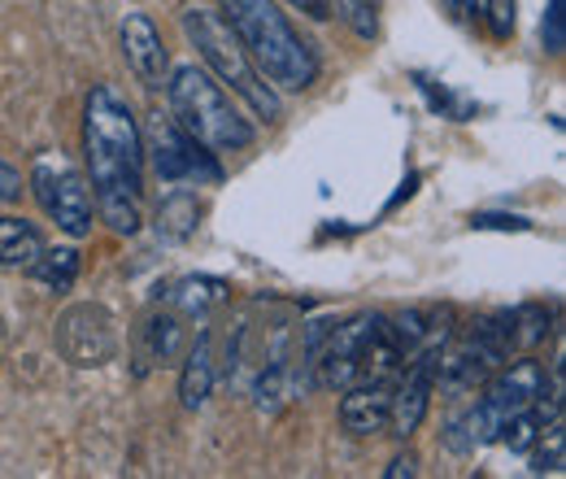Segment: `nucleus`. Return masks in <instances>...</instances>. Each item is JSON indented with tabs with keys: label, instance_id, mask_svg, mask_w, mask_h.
<instances>
[{
	"label": "nucleus",
	"instance_id": "f257e3e1",
	"mask_svg": "<svg viewBox=\"0 0 566 479\" xmlns=\"http://www.w3.org/2000/svg\"><path fill=\"white\" fill-rule=\"evenodd\" d=\"M83 153H87L92 197L101 218L118 236H136L144 192V136L132 105L105 83L92 87L83 110Z\"/></svg>",
	"mask_w": 566,
	"mask_h": 479
},
{
	"label": "nucleus",
	"instance_id": "f03ea898",
	"mask_svg": "<svg viewBox=\"0 0 566 479\" xmlns=\"http://www.w3.org/2000/svg\"><path fill=\"white\" fill-rule=\"evenodd\" d=\"M305 366L314 388H354L361 379H392L406 357L388 327V314H357L349 323H318L305 341Z\"/></svg>",
	"mask_w": 566,
	"mask_h": 479
},
{
	"label": "nucleus",
	"instance_id": "7ed1b4c3",
	"mask_svg": "<svg viewBox=\"0 0 566 479\" xmlns=\"http://www.w3.org/2000/svg\"><path fill=\"white\" fill-rule=\"evenodd\" d=\"M253 66L271 79L280 92H305L318 79V58L301 40V31L287 22L275 0H222L218 4Z\"/></svg>",
	"mask_w": 566,
	"mask_h": 479
},
{
	"label": "nucleus",
	"instance_id": "20e7f679",
	"mask_svg": "<svg viewBox=\"0 0 566 479\" xmlns=\"http://www.w3.org/2000/svg\"><path fill=\"white\" fill-rule=\"evenodd\" d=\"M184 35L206 58V66L218 74V83H227L262 123H280L283 118L280 92L262 79V70L253 66V58L244 53V44L227 27L222 9H213V4H188L184 9Z\"/></svg>",
	"mask_w": 566,
	"mask_h": 479
},
{
	"label": "nucleus",
	"instance_id": "39448f33",
	"mask_svg": "<svg viewBox=\"0 0 566 479\" xmlns=\"http://www.w3.org/2000/svg\"><path fill=\"white\" fill-rule=\"evenodd\" d=\"M170 92V118L210 153H235L253 144V127L240 114V105L227 96V87L201 66H179L166 83Z\"/></svg>",
	"mask_w": 566,
	"mask_h": 479
},
{
	"label": "nucleus",
	"instance_id": "423d86ee",
	"mask_svg": "<svg viewBox=\"0 0 566 479\" xmlns=\"http://www.w3.org/2000/svg\"><path fill=\"white\" fill-rule=\"evenodd\" d=\"M541 388H545V366L532 362V357L493 371L484 397L475 402V410L467 414L462 423L449 427V431H453L449 445H453V449H475V445H493V440H501L505 418H514L518 410L536 406Z\"/></svg>",
	"mask_w": 566,
	"mask_h": 479
},
{
	"label": "nucleus",
	"instance_id": "0eeeda50",
	"mask_svg": "<svg viewBox=\"0 0 566 479\" xmlns=\"http://www.w3.org/2000/svg\"><path fill=\"white\" fill-rule=\"evenodd\" d=\"M148 153H153V170L161 184H218L222 179L210 148L197 144L175 118H161V114L148 118Z\"/></svg>",
	"mask_w": 566,
	"mask_h": 479
},
{
	"label": "nucleus",
	"instance_id": "6e6552de",
	"mask_svg": "<svg viewBox=\"0 0 566 479\" xmlns=\"http://www.w3.org/2000/svg\"><path fill=\"white\" fill-rule=\"evenodd\" d=\"M31 188H35V201L44 206V214L66 231V236H87L92 231V214H96V197L87 188V179L71 170V166H53V162H40L31 170Z\"/></svg>",
	"mask_w": 566,
	"mask_h": 479
},
{
	"label": "nucleus",
	"instance_id": "1a4fd4ad",
	"mask_svg": "<svg viewBox=\"0 0 566 479\" xmlns=\"http://www.w3.org/2000/svg\"><path fill=\"white\" fill-rule=\"evenodd\" d=\"M53 341H57L62 357L71 366H105L118 348V332H114V319L101 305H71L57 319Z\"/></svg>",
	"mask_w": 566,
	"mask_h": 479
},
{
	"label": "nucleus",
	"instance_id": "9d476101",
	"mask_svg": "<svg viewBox=\"0 0 566 479\" xmlns=\"http://www.w3.org/2000/svg\"><path fill=\"white\" fill-rule=\"evenodd\" d=\"M436 357L440 348H427V353H415L406 362V375H401V388L392 393V436H415L419 423L427 418V406H431V388H436Z\"/></svg>",
	"mask_w": 566,
	"mask_h": 479
},
{
	"label": "nucleus",
	"instance_id": "9b49d317",
	"mask_svg": "<svg viewBox=\"0 0 566 479\" xmlns=\"http://www.w3.org/2000/svg\"><path fill=\"white\" fill-rule=\"evenodd\" d=\"M123 58L132 74L140 79L144 87H161L166 83V66H170V53L161 44V31L148 13H127L123 22Z\"/></svg>",
	"mask_w": 566,
	"mask_h": 479
},
{
	"label": "nucleus",
	"instance_id": "f8f14e48",
	"mask_svg": "<svg viewBox=\"0 0 566 479\" xmlns=\"http://www.w3.org/2000/svg\"><path fill=\"white\" fill-rule=\"evenodd\" d=\"M392 418V384L388 379H361L340 397V423L349 436H379Z\"/></svg>",
	"mask_w": 566,
	"mask_h": 479
},
{
	"label": "nucleus",
	"instance_id": "ddd939ff",
	"mask_svg": "<svg viewBox=\"0 0 566 479\" xmlns=\"http://www.w3.org/2000/svg\"><path fill=\"white\" fill-rule=\"evenodd\" d=\"M188 344V327H184V314L179 310H157L148 314L140 327V357L144 362H175Z\"/></svg>",
	"mask_w": 566,
	"mask_h": 479
},
{
	"label": "nucleus",
	"instance_id": "4468645a",
	"mask_svg": "<svg viewBox=\"0 0 566 479\" xmlns=\"http://www.w3.org/2000/svg\"><path fill=\"white\" fill-rule=\"evenodd\" d=\"M213 393V341L210 332H201L197 344L184 357V379H179V397L188 410H201Z\"/></svg>",
	"mask_w": 566,
	"mask_h": 479
},
{
	"label": "nucleus",
	"instance_id": "2eb2a0df",
	"mask_svg": "<svg viewBox=\"0 0 566 479\" xmlns=\"http://www.w3.org/2000/svg\"><path fill=\"white\" fill-rule=\"evenodd\" d=\"M197 222H201V201H197V192H188V188H170L166 197H161V206H157V236L161 240H170V244H179V240H188L192 231H197Z\"/></svg>",
	"mask_w": 566,
	"mask_h": 479
},
{
	"label": "nucleus",
	"instance_id": "dca6fc26",
	"mask_svg": "<svg viewBox=\"0 0 566 479\" xmlns=\"http://www.w3.org/2000/svg\"><path fill=\"white\" fill-rule=\"evenodd\" d=\"M227 283L222 279H210V274H188V279H179L175 288H170V310H179L184 319H206L213 305H222L227 301Z\"/></svg>",
	"mask_w": 566,
	"mask_h": 479
},
{
	"label": "nucleus",
	"instance_id": "f3484780",
	"mask_svg": "<svg viewBox=\"0 0 566 479\" xmlns=\"http://www.w3.org/2000/svg\"><path fill=\"white\" fill-rule=\"evenodd\" d=\"M40 253H44V240L27 218H0V267L31 271Z\"/></svg>",
	"mask_w": 566,
	"mask_h": 479
},
{
	"label": "nucleus",
	"instance_id": "a211bd4d",
	"mask_svg": "<svg viewBox=\"0 0 566 479\" xmlns=\"http://www.w3.org/2000/svg\"><path fill=\"white\" fill-rule=\"evenodd\" d=\"M31 274L49 288V292H71L78 279V253L74 249H44L40 262L31 267Z\"/></svg>",
	"mask_w": 566,
	"mask_h": 479
},
{
	"label": "nucleus",
	"instance_id": "6ab92c4d",
	"mask_svg": "<svg viewBox=\"0 0 566 479\" xmlns=\"http://www.w3.org/2000/svg\"><path fill=\"white\" fill-rule=\"evenodd\" d=\"M327 13H336L357 40L379 35V0H327Z\"/></svg>",
	"mask_w": 566,
	"mask_h": 479
},
{
	"label": "nucleus",
	"instance_id": "aec40b11",
	"mask_svg": "<svg viewBox=\"0 0 566 479\" xmlns=\"http://www.w3.org/2000/svg\"><path fill=\"white\" fill-rule=\"evenodd\" d=\"M563 445H566V436H563V418H549L545 423V431L536 436V458H532V471L536 476H563Z\"/></svg>",
	"mask_w": 566,
	"mask_h": 479
},
{
	"label": "nucleus",
	"instance_id": "412c9836",
	"mask_svg": "<svg viewBox=\"0 0 566 479\" xmlns=\"http://www.w3.org/2000/svg\"><path fill=\"white\" fill-rule=\"evenodd\" d=\"M545 414L536 410V406H527V410H518L514 418H505V427H501V440L514 449V454H527L532 445H536V436L545 431Z\"/></svg>",
	"mask_w": 566,
	"mask_h": 479
},
{
	"label": "nucleus",
	"instance_id": "4be33fe9",
	"mask_svg": "<svg viewBox=\"0 0 566 479\" xmlns=\"http://www.w3.org/2000/svg\"><path fill=\"white\" fill-rule=\"evenodd\" d=\"M514 13H518V0H489V27L496 40L514 35Z\"/></svg>",
	"mask_w": 566,
	"mask_h": 479
},
{
	"label": "nucleus",
	"instance_id": "5701e85b",
	"mask_svg": "<svg viewBox=\"0 0 566 479\" xmlns=\"http://www.w3.org/2000/svg\"><path fill=\"white\" fill-rule=\"evenodd\" d=\"M22 192V179H18V170H9L4 162H0V201H13Z\"/></svg>",
	"mask_w": 566,
	"mask_h": 479
},
{
	"label": "nucleus",
	"instance_id": "b1692460",
	"mask_svg": "<svg viewBox=\"0 0 566 479\" xmlns=\"http://www.w3.org/2000/svg\"><path fill=\"white\" fill-rule=\"evenodd\" d=\"M444 9H449L458 22H475V18H480V4H475V0H444Z\"/></svg>",
	"mask_w": 566,
	"mask_h": 479
},
{
	"label": "nucleus",
	"instance_id": "393cba45",
	"mask_svg": "<svg viewBox=\"0 0 566 479\" xmlns=\"http://www.w3.org/2000/svg\"><path fill=\"white\" fill-rule=\"evenodd\" d=\"M384 476H388V479L419 476V458H415V454H401V458H397V462H392V467H388V471H384Z\"/></svg>",
	"mask_w": 566,
	"mask_h": 479
},
{
	"label": "nucleus",
	"instance_id": "a878e982",
	"mask_svg": "<svg viewBox=\"0 0 566 479\" xmlns=\"http://www.w3.org/2000/svg\"><path fill=\"white\" fill-rule=\"evenodd\" d=\"M287 4H296V9H305L310 18H332V13H327V0H287Z\"/></svg>",
	"mask_w": 566,
	"mask_h": 479
}]
</instances>
